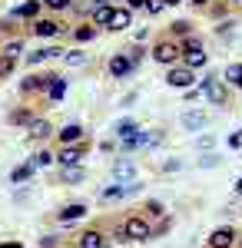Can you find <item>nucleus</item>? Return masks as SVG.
I'll return each instance as SVG.
<instances>
[{
    "label": "nucleus",
    "mask_w": 242,
    "mask_h": 248,
    "mask_svg": "<svg viewBox=\"0 0 242 248\" xmlns=\"http://www.w3.org/2000/svg\"><path fill=\"white\" fill-rule=\"evenodd\" d=\"M149 57L156 60L159 66H176L183 60V43L176 37H166V40H156V46L149 50Z\"/></svg>",
    "instance_id": "f257e3e1"
},
{
    "label": "nucleus",
    "mask_w": 242,
    "mask_h": 248,
    "mask_svg": "<svg viewBox=\"0 0 242 248\" xmlns=\"http://www.w3.org/2000/svg\"><path fill=\"white\" fill-rule=\"evenodd\" d=\"M199 90H203V96L212 103V106H225V103H229V83L219 79V77H212V73L203 79V86H199Z\"/></svg>",
    "instance_id": "f03ea898"
},
{
    "label": "nucleus",
    "mask_w": 242,
    "mask_h": 248,
    "mask_svg": "<svg viewBox=\"0 0 242 248\" xmlns=\"http://www.w3.org/2000/svg\"><path fill=\"white\" fill-rule=\"evenodd\" d=\"M183 63H186L189 70H203L206 63H209V53L203 50V43H199L196 37L183 40Z\"/></svg>",
    "instance_id": "7ed1b4c3"
},
{
    "label": "nucleus",
    "mask_w": 242,
    "mask_h": 248,
    "mask_svg": "<svg viewBox=\"0 0 242 248\" xmlns=\"http://www.w3.org/2000/svg\"><path fill=\"white\" fill-rule=\"evenodd\" d=\"M123 232H126V242H149L153 238V225H149L143 215H133L123 222Z\"/></svg>",
    "instance_id": "20e7f679"
},
{
    "label": "nucleus",
    "mask_w": 242,
    "mask_h": 248,
    "mask_svg": "<svg viewBox=\"0 0 242 248\" xmlns=\"http://www.w3.org/2000/svg\"><path fill=\"white\" fill-rule=\"evenodd\" d=\"M166 83L173 86V90H192V83H196V70H189L186 63L179 66H169V73H166Z\"/></svg>",
    "instance_id": "39448f33"
},
{
    "label": "nucleus",
    "mask_w": 242,
    "mask_h": 248,
    "mask_svg": "<svg viewBox=\"0 0 242 248\" xmlns=\"http://www.w3.org/2000/svg\"><path fill=\"white\" fill-rule=\"evenodd\" d=\"M53 79H56V73H34V77H23L20 79V93L30 96V93H40V90L47 93Z\"/></svg>",
    "instance_id": "423d86ee"
},
{
    "label": "nucleus",
    "mask_w": 242,
    "mask_h": 248,
    "mask_svg": "<svg viewBox=\"0 0 242 248\" xmlns=\"http://www.w3.org/2000/svg\"><path fill=\"white\" fill-rule=\"evenodd\" d=\"M126 27H133V10L130 7H113L110 20H106V30L120 33V30H126Z\"/></svg>",
    "instance_id": "0eeeda50"
},
{
    "label": "nucleus",
    "mask_w": 242,
    "mask_h": 248,
    "mask_svg": "<svg viewBox=\"0 0 242 248\" xmlns=\"http://www.w3.org/2000/svg\"><path fill=\"white\" fill-rule=\"evenodd\" d=\"M236 242V229L232 225H223V229H216L209 235V248H232Z\"/></svg>",
    "instance_id": "6e6552de"
},
{
    "label": "nucleus",
    "mask_w": 242,
    "mask_h": 248,
    "mask_svg": "<svg viewBox=\"0 0 242 248\" xmlns=\"http://www.w3.org/2000/svg\"><path fill=\"white\" fill-rule=\"evenodd\" d=\"M113 175H116V182H136V162L133 159H116Z\"/></svg>",
    "instance_id": "1a4fd4ad"
},
{
    "label": "nucleus",
    "mask_w": 242,
    "mask_h": 248,
    "mask_svg": "<svg viewBox=\"0 0 242 248\" xmlns=\"http://www.w3.org/2000/svg\"><path fill=\"white\" fill-rule=\"evenodd\" d=\"M56 136H60V142H63V146H80L86 133H83V126H80V123H67Z\"/></svg>",
    "instance_id": "9d476101"
},
{
    "label": "nucleus",
    "mask_w": 242,
    "mask_h": 248,
    "mask_svg": "<svg viewBox=\"0 0 242 248\" xmlns=\"http://www.w3.org/2000/svg\"><path fill=\"white\" fill-rule=\"evenodd\" d=\"M133 73V63H130V53H116V57L110 60V77L113 79H123Z\"/></svg>",
    "instance_id": "9b49d317"
},
{
    "label": "nucleus",
    "mask_w": 242,
    "mask_h": 248,
    "mask_svg": "<svg viewBox=\"0 0 242 248\" xmlns=\"http://www.w3.org/2000/svg\"><path fill=\"white\" fill-rule=\"evenodd\" d=\"M83 215H86V205H83V202H70V205H63V209L56 212V218H60L63 225H70V222H80Z\"/></svg>",
    "instance_id": "f8f14e48"
},
{
    "label": "nucleus",
    "mask_w": 242,
    "mask_h": 248,
    "mask_svg": "<svg viewBox=\"0 0 242 248\" xmlns=\"http://www.w3.org/2000/svg\"><path fill=\"white\" fill-rule=\"evenodd\" d=\"M53 57H63L60 46H40V50H34V53H27V63L37 66V63H47V60H53Z\"/></svg>",
    "instance_id": "ddd939ff"
},
{
    "label": "nucleus",
    "mask_w": 242,
    "mask_h": 248,
    "mask_svg": "<svg viewBox=\"0 0 242 248\" xmlns=\"http://www.w3.org/2000/svg\"><path fill=\"white\" fill-rule=\"evenodd\" d=\"M110 10H113L110 0H93V27H96V30H100V27H106V20H110Z\"/></svg>",
    "instance_id": "4468645a"
},
{
    "label": "nucleus",
    "mask_w": 242,
    "mask_h": 248,
    "mask_svg": "<svg viewBox=\"0 0 242 248\" xmlns=\"http://www.w3.org/2000/svg\"><path fill=\"white\" fill-rule=\"evenodd\" d=\"M80 159H83V149H80V146H63L60 155H56L60 166H80Z\"/></svg>",
    "instance_id": "2eb2a0df"
},
{
    "label": "nucleus",
    "mask_w": 242,
    "mask_h": 248,
    "mask_svg": "<svg viewBox=\"0 0 242 248\" xmlns=\"http://www.w3.org/2000/svg\"><path fill=\"white\" fill-rule=\"evenodd\" d=\"M50 133H53V126H50V119H34V123H30V139H34V142H40V139H50Z\"/></svg>",
    "instance_id": "dca6fc26"
},
{
    "label": "nucleus",
    "mask_w": 242,
    "mask_h": 248,
    "mask_svg": "<svg viewBox=\"0 0 242 248\" xmlns=\"http://www.w3.org/2000/svg\"><path fill=\"white\" fill-rule=\"evenodd\" d=\"M203 126H206V113L203 109H189V113H183V129L196 133V129H203Z\"/></svg>",
    "instance_id": "f3484780"
},
{
    "label": "nucleus",
    "mask_w": 242,
    "mask_h": 248,
    "mask_svg": "<svg viewBox=\"0 0 242 248\" xmlns=\"http://www.w3.org/2000/svg\"><path fill=\"white\" fill-rule=\"evenodd\" d=\"M63 30V23H56V20H34V33L37 37H56Z\"/></svg>",
    "instance_id": "a211bd4d"
},
{
    "label": "nucleus",
    "mask_w": 242,
    "mask_h": 248,
    "mask_svg": "<svg viewBox=\"0 0 242 248\" xmlns=\"http://www.w3.org/2000/svg\"><path fill=\"white\" fill-rule=\"evenodd\" d=\"M83 179H86V169L83 166H63V172H60V182H67V186H76Z\"/></svg>",
    "instance_id": "6ab92c4d"
},
{
    "label": "nucleus",
    "mask_w": 242,
    "mask_h": 248,
    "mask_svg": "<svg viewBox=\"0 0 242 248\" xmlns=\"http://www.w3.org/2000/svg\"><path fill=\"white\" fill-rule=\"evenodd\" d=\"M113 133H116V139H126V136L139 133V123H136L133 116H126V119H120V123L113 126Z\"/></svg>",
    "instance_id": "aec40b11"
},
{
    "label": "nucleus",
    "mask_w": 242,
    "mask_h": 248,
    "mask_svg": "<svg viewBox=\"0 0 242 248\" xmlns=\"http://www.w3.org/2000/svg\"><path fill=\"white\" fill-rule=\"evenodd\" d=\"M40 0H27V3H20L17 10H14V17H23V20H37V14H40Z\"/></svg>",
    "instance_id": "412c9836"
},
{
    "label": "nucleus",
    "mask_w": 242,
    "mask_h": 248,
    "mask_svg": "<svg viewBox=\"0 0 242 248\" xmlns=\"http://www.w3.org/2000/svg\"><path fill=\"white\" fill-rule=\"evenodd\" d=\"M80 248H106L103 232H83V235H80Z\"/></svg>",
    "instance_id": "4be33fe9"
},
{
    "label": "nucleus",
    "mask_w": 242,
    "mask_h": 248,
    "mask_svg": "<svg viewBox=\"0 0 242 248\" xmlns=\"http://www.w3.org/2000/svg\"><path fill=\"white\" fill-rule=\"evenodd\" d=\"M34 119H37V116L30 113V109H10V116H7L10 126H30Z\"/></svg>",
    "instance_id": "5701e85b"
},
{
    "label": "nucleus",
    "mask_w": 242,
    "mask_h": 248,
    "mask_svg": "<svg viewBox=\"0 0 242 248\" xmlns=\"http://www.w3.org/2000/svg\"><path fill=\"white\" fill-rule=\"evenodd\" d=\"M34 169H37L34 162H23V166H17V169L10 172V182H14V186H20V182H27V179L34 175Z\"/></svg>",
    "instance_id": "b1692460"
},
{
    "label": "nucleus",
    "mask_w": 242,
    "mask_h": 248,
    "mask_svg": "<svg viewBox=\"0 0 242 248\" xmlns=\"http://www.w3.org/2000/svg\"><path fill=\"white\" fill-rule=\"evenodd\" d=\"M225 83H229V86H239L242 90V63H232V66H225Z\"/></svg>",
    "instance_id": "393cba45"
},
{
    "label": "nucleus",
    "mask_w": 242,
    "mask_h": 248,
    "mask_svg": "<svg viewBox=\"0 0 242 248\" xmlns=\"http://www.w3.org/2000/svg\"><path fill=\"white\" fill-rule=\"evenodd\" d=\"M169 33L173 37H192V23L189 20H173L169 23Z\"/></svg>",
    "instance_id": "a878e982"
},
{
    "label": "nucleus",
    "mask_w": 242,
    "mask_h": 248,
    "mask_svg": "<svg viewBox=\"0 0 242 248\" xmlns=\"http://www.w3.org/2000/svg\"><path fill=\"white\" fill-rule=\"evenodd\" d=\"M63 93H67V79H63V77H56L53 83H50V90H47V96H50L53 103H60V99H63Z\"/></svg>",
    "instance_id": "bb28decb"
},
{
    "label": "nucleus",
    "mask_w": 242,
    "mask_h": 248,
    "mask_svg": "<svg viewBox=\"0 0 242 248\" xmlns=\"http://www.w3.org/2000/svg\"><path fill=\"white\" fill-rule=\"evenodd\" d=\"M17 70V57H7V53H0V79H7L10 73Z\"/></svg>",
    "instance_id": "cd10ccee"
},
{
    "label": "nucleus",
    "mask_w": 242,
    "mask_h": 248,
    "mask_svg": "<svg viewBox=\"0 0 242 248\" xmlns=\"http://www.w3.org/2000/svg\"><path fill=\"white\" fill-rule=\"evenodd\" d=\"M96 33H100L96 27H76V30H73V40H76V43H90Z\"/></svg>",
    "instance_id": "c85d7f7f"
},
{
    "label": "nucleus",
    "mask_w": 242,
    "mask_h": 248,
    "mask_svg": "<svg viewBox=\"0 0 242 248\" xmlns=\"http://www.w3.org/2000/svg\"><path fill=\"white\" fill-rule=\"evenodd\" d=\"M30 162H34L37 169H47V166H53V162H56V155L50 153V149H43V153H37L34 159H30Z\"/></svg>",
    "instance_id": "c756f323"
},
{
    "label": "nucleus",
    "mask_w": 242,
    "mask_h": 248,
    "mask_svg": "<svg viewBox=\"0 0 242 248\" xmlns=\"http://www.w3.org/2000/svg\"><path fill=\"white\" fill-rule=\"evenodd\" d=\"M63 60H67V66H86V63H90V57H86V53H80V50L63 53Z\"/></svg>",
    "instance_id": "7c9ffc66"
},
{
    "label": "nucleus",
    "mask_w": 242,
    "mask_h": 248,
    "mask_svg": "<svg viewBox=\"0 0 242 248\" xmlns=\"http://www.w3.org/2000/svg\"><path fill=\"white\" fill-rule=\"evenodd\" d=\"M163 7H166V0H146V7H143V10L156 17V14H163Z\"/></svg>",
    "instance_id": "2f4dec72"
},
{
    "label": "nucleus",
    "mask_w": 242,
    "mask_h": 248,
    "mask_svg": "<svg viewBox=\"0 0 242 248\" xmlns=\"http://www.w3.org/2000/svg\"><path fill=\"white\" fill-rule=\"evenodd\" d=\"M20 50H23V40H10V43L3 46V53H7V57H20Z\"/></svg>",
    "instance_id": "473e14b6"
},
{
    "label": "nucleus",
    "mask_w": 242,
    "mask_h": 248,
    "mask_svg": "<svg viewBox=\"0 0 242 248\" xmlns=\"http://www.w3.org/2000/svg\"><path fill=\"white\" fill-rule=\"evenodd\" d=\"M43 7H50V10H67L70 7V0H40Z\"/></svg>",
    "instance_id": "72a5a7b5"
},
{
    "label": "nucleus",
    "mask_w": 242,
    "mask_h": 248,
    "mask_svg": "<svg viewBox=\"0 0 242 248\" xmlns=\"http://www.w3.org/2000/svg\"><path fill=\"white\" fill-rule=\"evenodd\" d=\"M143 53H146V50H139V46H136V50H130V63H133V70L139 66V60H143Z\"/></svg>",
    "instance_id": "f704fd0d"
},
{
    "label": "nucleus",
    "mask_w": 242,
    "mask_h": 248,
    "mask_svg": "<svg viewBox=\"0 0 242 248\" xmlns=\"http://www.w3.org/2000/svg\"><path fill=\"white\" fill-rule=\"evenodd\" d=\"M146 212H153V215H163V202H156V199H153V202H146Z\"/></svg>",
    "instance_id": "c9c22d12"
},
{
    "label": "nucleus",
    "mask_w": 242,
    "mask_h": 248,
    "mask_svg": "<svg viewBox=\"0 0 242 248\" xmlns=\"http://www.w3.org/2000/svg\"><path fill=\"white\" fill-rule=\"evenodd\" d=\"M40 248H56V238H53V235H47V238H40Z\"/></svg>",
    "instance_id": "e433bc0d"
},
{
    "label": "nucleus",
    "mask_w": 242,
    "mask_h": 248,
    "mask_svg": "<svg viewBox=\"0 0 242 248\" xmlns=\"http://www.w3.org/2000/svg\"><path fill=\"white\" fill-rule=\"evenodd\" d=\"M126 7H130V10H143V7H146V0H126Z\"/></svg>",
    "instance_id": "4c0bfd02"
},
{
    "label": "nucleus",
    "mask_w": 242,
    "mask_h": 248,
    "mask_svg": "<svg viewBox=\"0 0 242 248\" xmlns=\"http://www.w3.org/2000/svg\"><path fill=\"white\" fill-rule=\"evenodd\" d=\"M179 166H183L179 159H169V162H166V166H163V169H166V172H176V169H179Z\"/></svg>",
    "instance_id": "58836bf2"
},
{
    "label": "nucleus",
    "mask_w": 242,
    "mask_h": 248,
    "mask_svg": "<svg viewBox=\"0 0 242 248\" xmlns=\"http://www.w3.org/2000/svg\"><path fill=\"white\" fill-rule=\"evenodd\" d=\"M219 162V155H206V159H199V166H216Z\"/></svg>",
    "instance_id": "ea45409f"
},
{
    "label": "nucleus",
    "mask_w": 242,
    "mask_h": 248,
    "mask_svg": "<svg viewBox=\"0 0 242 248\" xmlns=\"http://www.w3.org/2000/svg\"><path fill=\"white\" fill-rule=\"evenodd\" d=\"M0 248H23V242H3Z\"/></svg>",
    "instance_id": "a19ab883"
},
{
    "label": "nucleus",
    "mask_w": 242,
    "mask_h": 248,
    "mask_svg": "<svg viewBox=\"0 0 242 248\" xmlns=\"http://www.w3.org/2000/svg\"><path fill=\"white\" fill-rule=\"evenodd\" d=\"M189 3H196V7H206V3H209V0H189Z\"/></svg>",
    "instance_id": "79ce46f5"
},
{
    "label": "nucleus",
    "mask_w": 242,
    "mask_h": 248,
    "mask_svg": "<svg viewBox=\"0 0 242 248\" xmlns=\"http://www.w3.org/2000/svg\"><path fill=\"white\" fill-rule=\"evenodd\" d=\"M236 195H242V179H239V182H236Z\"/></svg>",
    "instance_id": "37998d69"
},
{
    "label": "nucleus",
    "mask_w": 242,
    "mask_h": 248,
    "mask_svg": "<svg viewBox=\"0 0 242 248\" xmlns=\"http://www.w3.org/2000/svg\"><path fill=\"white\" fill-rule=\"evenodd\" d=\"M176 3H183V0H166V7H176Z\"/></svg>",
    "instance_id": "c03bdc74"
}]
</instances>
